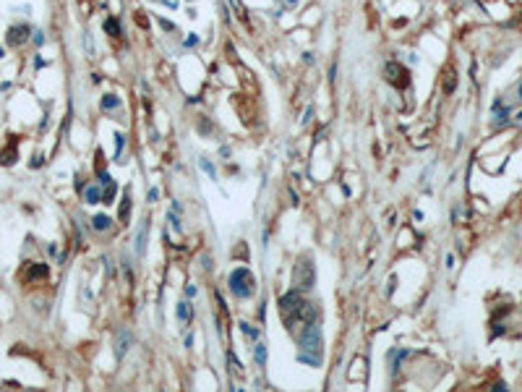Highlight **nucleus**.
<instances>
[{"instance_id": "2f4dec72", "label": "nucleus", "mask_w": 522, "mask_h": 392, "mask_svg": "<svg viewBox=\"0 0 522 392\" xmlns=\"http://www.w3.org/2000/svg\"><path fill=\"white\" fill-rule=\"evenodd\" d=\"M34 34H37V37H34V42H37V44H42V42H44V37H42V32H34Z\"/></svg>"}, {"instance_id": "f03ea898", "label": "nucleus", "mask_w": 522, "mask_h": 392, "mask_svg": "<svg viewBox=\"0 0 522 392\" xmlns=\"http://www.w3.org/2000/svg\"><path fill=\"white\" fill-rule=\"evenodd\" d=\"M303 306V296L300 290H287L285 296H280V314H282V322L287 324V330L295 332V324H298V311Z\"/></svg>"}, {"instance_id": "423d86ee", "label": "nucleus", "mask_w": 522, "mask_h": 392, "mask_svg": "<svg viewBox=\"0 0 522 392\" xmlns=\"http://www.w3.org/2000/svg\"><path fill=\"white\" fill-rule=\"evenodd\" d=\"M29 34H31V29L26 26V24H16V26H10L8 29V34H5V42L10 44V48H21L26 40H29Z\"/></svg>"}, {"instance_id": "6ab92c4d", "label": "nucleus", "mask_w": 522, "mask_h": 392, "mask_svg": "<svg viewBox=\"0 0 522 392\" xmlns=\"http://www.w3.org/2000/svg\"><path fill=\"white\" fill-rule=\"evenodd\" d=\"M253 356H256V364H259V366H264V364H266V345H264V342H259L256 348H253Z\"/></svg>"}, {"instance_id": "a878e982", "label": "nucleus", "mask_w": 522, "mask_h": 392, "mask_svg": "<svg viewBox=\"0 0 522 392\" xmlns=\"http://www.w3.org/2000/svg\"><path fill=\"white\" fill-rule=\"evenodd\" d=\"M170 225H172V230H178V233H180V220H178V212L175 210L170 212Z\"/></svg>"}, {"instance_id": "ddd939ff", "label": "nucleus", "mask_w": 522, "mask_h": 392, "mask_svg": "<svg viewBox=\"0 0 522 392\" xmlns=\"http://www.w3.org/2000/svg\"><path fill=\"white\" fill-rule=\"evenodd\" d=\"M410 356V350H389V358H392V372L397 374L400 372V364H402V358H408Z\"/></svg>"}, {"instance_id": "9d476101", "label": "nucleus", "mask_w": 522, "mask_h": 392, "mask_svg": "<svg viewBox=\"0 0 522 392\" xmlns=\"http://www.w3.org/2000/svg\"><path fill=\"white\" fill-rule=\"evenodd\" d=\"M175 314H178V322L180 324H191V319H193V308L188 301H180L178 308H175Z\"/></svg>"}, {"instance_id": "f3484780", "label": "nucleus", "mask_w": 522, "mask_h": 392, "mask_svg": "<svg viewBox=\"0 0 522 392\" xmlns=\"http://www.w3.org/2000/svg\"><path fill=\"white\" fill-rule=\"evenodd\" d=\"M115 108H120V100L115 94H104L102 97V110H115Z\"/></svg>"}, {"instance_id": "1a4fd4ad", "label": "nucleus", "mask_w": 522, "mask_h": 392, "mask_svg": "<svg viewBox=\"0 0 522 392\" xmlns=\"http://www.w3.org/2000/svg\"><path fill=\"white\" fill-rule=\"evenodd\" d=\"M128 345H131L128 330H120V332H118V340H115V356H118V358H123L125 350H128Z\"/></svg>"}, {"instance_id": "412c9836", "label": "nucleus", "mask_w": 522, "mask_h": 392, "mask_svg": "<svg viewBox=\"0 0 522 392\" xmlns=\"http://www.w3.org/2000/svg\"><path fill=\"white\" fill-rule=\"evenodd\" d=\"M455 86H457V76H455V71H449L447 74V82H444V92L449 94V92H455Z\"/></svg>"}, {"instance_id": "bb28decb", "label": "nucleus", "mask_w": 522, "mask_h": 392, "mask_svg": "<svg viewBox=\"0 0 522 392\" xmlns=\"http://www.w3.org/2000/svg\"><path fill=\"white\" fill-rule=\"evenodd\" d=\"M199 128H201L204 134H209V131H212V123H209L206 118H201V120H199Z\"/></svg>"}, {"instance_id": "72a5a7b5", "label": "nucleus", "mask_w": 522, "mask_h": 392, "mask_svg": "<svg viewBox=\"0 0 522 392\" xmlns=\"http://www.w3.org/2000/svg\"><path fill=\"white\" fill-rule=\"evenodd\" d=\"M517 118H522V112H520V115H517Z\"/></svg>"}, {"instance_id": "a211bd4d", "label": "nucleus", "mask_w": 522, "mask_h": 392, "mask_svg": "<svg viewBox=\"0 0 522 392\" xmlns=\"http://www.w3.org/2000/svg\"><path fill=\"white\" fill-rule=\"evenodd\" d=\"M112 199H115V183H112V180H107V183H104V194H102V202H104V204H110Z\"/></svg>"}, {"instance_id": "6e6552de", "label": "nucleus", "mask_w": 522, "mask_h": 392, "mask_svg": "<svg viewBox=\"0 0 522 392\" xmlns=\"http://www.w3.org/2000/svg\"><path fill=\"white\" fill-rule=\"evenodd\" d=\"M146 236H149V222L144 220L141 228H138V233H136V240H133V248L138 256H144V251H146Z\"/></svg>"}, {"instance_id": "f8f14e48", "label": "nucleus", "mask_w": 522, "mask_h": 392, "mask_svg": "<svg viewBox=\"0 0 522 392\" xmlns=\"http://www.w3.org/2000/svg\"><path fill=\"white\" fill-rule=\"evenodd\" d=\"M128 214H131V194L125 191V194H123V202H120V214H118V220H120V222H128Z\"/></svg>"}, {"instance_id": "7c9ffc66", "label": "nucleus", "mask_w": 522, "mask_h": 392, "mask_svg": "<svg viewBox=\"0 0 522 392\" xmlns=\"http://www.w3.org/2000/svg\"><path fill=\"white\" fill-rule=\"evenodd\" d=\"M157 196H159V191L152 188V191H149V202H157Z\"/></svg>"}, {"instance_id": "9b49d317", "label": "nucleus", "mask_w": 522, "mask_h": 392, "mask_svg": "<svg viewBox=\"0 0 522 392\" xmlns=\"http://www.w3.org/2000/svg\"><path fill=\"white\" fill-rule=\"evenodd\" d=\"M84 202H86V204H97V202H102V191H99V186H86V188H84Z\"/></svg>"}, {"instance_id": "473e14b6", "label": "nucleus", "mask_w": 522, "mask_h": 392, "mask_svg": "<svg viewBox=\"0 0 522 392\" xmlns=\"http://www.w3.org/2000/svg\"><path fill=\"white\" fill-rule=\"evenodd\" d=\"M0 58H3V48H0Z\"/></svg>"}, {"instance_id": "c85d7f7f", "label": "nucleus", "mask_w": 522, "mask_h": 392, "mask_svg": "<svg viewBox=\"0 0 522 392\" xmlns=\"http://www.w3.org/2000/svg\"><path fill=\"white\" fill-rule=\"evenodd\" d=\"M136 24H141V26H146V16H144V14H136Z\"/></svg>"}, {"instance_id": "aec40b11", "label": "nucleus", "mask_w": 522, "mask_h": 392, "mask_svg": "<svg viewBox=\"0 0 522 392\" xmlns=\"http://www.w3.org/2000/svg\"><path fill=\"white\" fill-rule=\"evenodd\" d=\"M230 6H233V10H235V14H238V16H240L243 21H248V14H246V6H243V3H240V0H230Z\"/></svg>"}, {"instance_id": "c756f323", "label": "nucleus", "mask_w": 522, "mask_h": 392, "mask_svg": "<svg viewBox=\"0 0 522 392\" xmlns=\"http://www.w3.org/2000/svg\"><path fill=\"white\" fill-rule=\"evenodd\" d=\"M196 42H199V37H196V34H191V37H188V40H185V44H188V48H193V44H196Z\"/></svg>"}, {"instance_id": "393cba45", "label": "nucleus", "mask_w": 522, "mask_h": 392, "mask_svg": "<svg viewBox=\"0 0 522 392\" xmlns=\"http://www.w3.org/2000/svg\"><path fill=\"white\" fill-rule=\"evenodd\" d=\"M201 168H204V172H206L209 178H217V170H214V165L209 162V160H201Z\"/></svg>"}, {"instance_id": "f257e3e1", "label": "nucleus", "mask_w": 522, "mask_h": 392, "mask_svg": "<svg viewBox=\"0 0 522 392\" xmlns=\"http://www.w3.org/2000/svg\"><path fill=\"white\" fill-rule=\"evenodd\" d=\"M298 361L306 366H321V327L316 322H308L303 324L300 332V353Z\"/></svg>"}, {"instance_id": "b1692460", "label": "nucleus", "mask_w": 522, "mask_h": 392, "mask_svg": "<svg viewBox=\"0 0 522 392\" xmlns=\"http://www.w3.org/2000/svg\"><path fill=\"white\" fill-rule=\"evenodd\" d=\"M240 330H243V335L251 338V340H256V338H259V330H253L251 324H240Z\"/></svg>"}, {"instance_id": "20e7f679", "label": "nucleus", "mask_w": 522, "mask_h": 392, "mask_svg": "<svg viewBox=\"0 0 522 392\" xmlns=\"http://www.w3.org/2000/svg\"><path fill=\"white\" fill-rule=\"evenodd\" d=\"M230 290H233L238 298H251L253 290H256V282H253V274L246 267H238L233 274H230Z\"/></svg>"}, {"instance_id": "dca6fc26", "label": "nucleus", "mask_w": 522, "mask_h": 392, "mask_svg": "<svg viewBox=\"0 0 522 392\" xmlns=\"http://www.w3.org/2000/svg\"><path fill=\"white\" fill-rule=\"evenodd\" d=\"M227 364H230V374H233L235 379H240L243 376V368H240V364L235 358V353H227Z\"/></svg>"}, {"instance_id": "39448f33", "label": "nucleus", "mask_w": 522, "mask_h": 392, "mask_svg": "<svg viewBox=\"0 0 522 392\" xmlns=\"http://www.w3.org/2000/svg\"><path fill=\"white\" fill-rule=\"evenodd\" d=\"M384 78L394 89H408L410 86V71L402 63H394V60L384 66Z\"/></svg>"}, {"instance_id": "4468645a", "label": "nucleus", "mask_w": 522, "mask_h": 392, "mask_svg": "<svg viewBox=\"0 0 522 392\" xmlns=\"http://www.w3.org/2000/svg\"><path fill=\"white\" fill-rule=\"evenodd\" d=\"M104 32H107L110 37H120V34H123L120 21H118V18H107V21H104Z\"/></svg>"}, {"instance_id": "cd10ccee", "label": "nucleus", "mask_w": 522, "mask_h": 392, "mask_svg": "<svg viewBox=\"0 0 522 392\" xmlns=\"http://www.w3.org/2000/svg\"><path fill=\"white\" fill-rule=\"evenodd\" d=\"M159 26H162V29H167V32L175 29V26H172V21H167V18H159Z\"/></svg>"}, {"instance_id": "7ed1b4c3", "label": "nucleus", "mask_w": 522, "mask_h": 392, "mask_svg": "<svg viewBox=\"0 0 522 392\" xmlns=\"http://www.w3.org/2000/svg\"><path fill=\"white\" fill-rule=\"evenodd\" d=\"M316 282V270H313V259L311 256H300L295 264V274H293V285L295 290H308Z\"/></svg>"}, {"instance_id": "0eeeda50", "label": "nucleus", "mask_w": 522, "mask_h": 392, "mask_svg": "<svg viewBox=\"0 0 522 392\" xmlns=\"http://www.w3.org/2000/svg\"><path fill=\"white\" fill-rule=\"evenodd\" d=\"M47 274H50V267H47V264H42V262H37V264H29V270H26V280H29V282L47 280Z\"/></svg>"}, {"instance_id": "5701e85b", "label": "nucleus", "mask_w": 522, "mask_h": 392, "mask_svg": "<svg viewBox=\"0 0 522 392\" xmlns=\"http://www.w3.org/2000/svg\"><path fill=\"white\" fill-rule=\"evenodd\" d=\"M0 162H3V165H10V162H16V149L10 146L8 152H3V157H0Z\"/></svg>"}, {"instance_id": "2eb2a0df", "label": "nucleus", "mask_w": 522, "mask_h": 392, "mask_svg": "<svg viewBox=\"0 0 522 392\" xmlns=\"http://www.w3.org/2000/svg\"><path fill=\"white\" fill-rule=\"evenodd\" d=\"M110 225H112V220L107 214H97L94 220H91V228L94 230H110Z\"/></svg>"}, {"instance_id": "4be33fe9", "label": "nucleus", "mask_w": 522, "mask_h": 392, "mask_svg": "<svg viewBox=\"0 0 522 392\" xmlns=\"http://www.w3.org/2000/svg\"><path fill=\"white\" fill-rule=\"evenodd\" d=\"M123 146H125V136H123V134H118V136H115V160H120Z\"/></svg>"}]
</instances>
